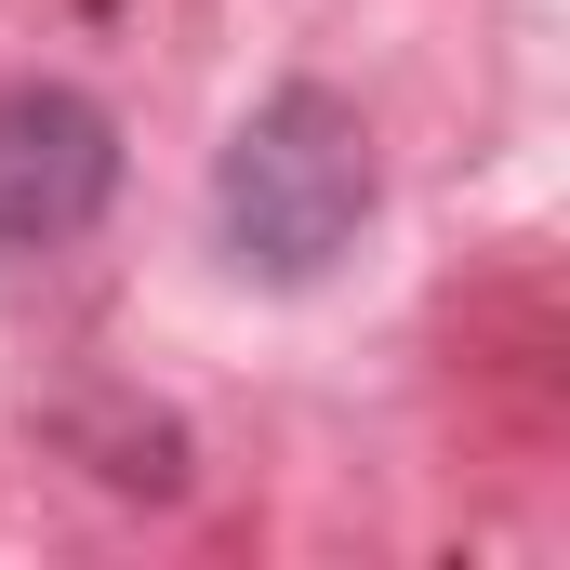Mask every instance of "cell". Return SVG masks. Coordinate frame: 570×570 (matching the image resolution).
Wrapping results in <instances>:
<instances>
[{
	"label": "cell",
	"mask_w": 570,
	"mask_h": 570,
	"mask_svg": "<svg viewBox=\"0 0 570 570\" xmlns=\"http://www.w3.org/2000/svg\"><path fill=\"white\" fill-rule=\"evenodd\" d=\"M120 186V120L80 80H0V253H67Z\"/></svg>",
	"instance_id": "2"
},
{
	"label": "cell",
	"mask_w": 570,
	"mask_h": 570,
	"mask_svg": "<svg viewBox=\"0 0 570 570\" xmlns=\"http://www.w3.org/2000/svg\"><path fill=\"white\" fill-rule=\"evenodd\" d=\"M372 199H385V159H372V120H358V94H332V80H279L226 159H213V239H226V266L239 279H332L345 266V239L372 226Z\"/></svg>",
	"instance_id": "1"
}]
</instances>
